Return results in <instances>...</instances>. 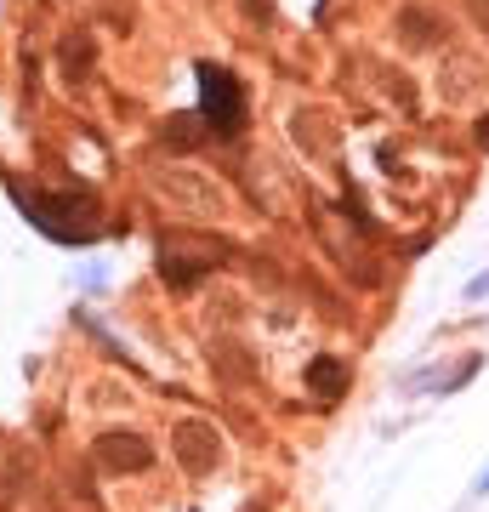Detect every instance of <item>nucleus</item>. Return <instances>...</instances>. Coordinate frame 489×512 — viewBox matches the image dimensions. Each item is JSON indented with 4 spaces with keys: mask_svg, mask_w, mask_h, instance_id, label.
I'll use <instances>...</instances> for the list:
<instances>
[{
    "mask_svg": "<svg viewBox=\"0 0 489 512\" xmlns=\"http://www.w3.org/2000/svg\"><path fill=\"white\" fill-rule=\"evenodd\" d=\"M472 6V18H478V29H489V0H467Z\"/></svg>",
    "mask_w": 489,
    "mask_h": 512,
    "instance_id": "nucleus-9",
    "label": "nucleus"
},
{
    "mask_svg": "<svg viewBox=\"0 0 489 512\" xmlns=\"http://www.w3.org/2000/svg\"><path fill=\"white\" fill-rule=\"evenodd\" d=\"M200 92H205V126L211 131H239L245 126V92L228 69H200Z\"/></svg>",
    "mask_w": 489,
    "mask_h": 512,
    "instance_id": "nucleus-2",
    "label": "nucleus"
},
{
    "mask_svg": "<svg viewBox=\"0 0 489 512\" xmlns=\"http://www.w3.org/2000/svg\"><path fill=\"white\" fill-rule=\"evenodd\" d=\"M165 143L194 148V143H200V120H188V114H177V120H165Z\"/></svg>",
    "mask_w": 489,
    "mask_h": 512,
    "instance_id": "nucleus-7",
    "label": "nucleus"
},
{
    "mask_svg": "<svg viewBox=\"0 0 489 512\" xmlns=\"http://www.w3.org/2000/svg\"><path fill=\"white\" fill-rule=\"evenodd\" d=\"M200 177H182V171H171V177H160V194L165 200H182L194 205V211H217V188H194Z\"/></svg>",
    "mask_w": 489,
    "mask_h": 512,
    "instance_id": "nucleus-5",
    "label": "nucleus"
},
{
    "mask_svg": "<svg viewBox=\"0 0 489 512\" xmlns=\"http://www.w3.org/2000/svg\"><path fill=\"white\" fill-rule=\"evenodd\" d=\"M18 205L52 239H91V234H97V205H91V200H40V194L18 188Z\"/></svg>",
    "mask_w": 489,
    "mask_h": 512,
    "instance_id": "nucleus-1",
    "label": "nucleus"
},
{
    "mask_svg": "<svg viewBox=\"0 0 489 512\" xmlns=\"http://www.w3.org/2000/svg\"><path fill=\"white\" fill-rule=\"evenodd\" d=\"M478 143H484V148H489V120H478Z\"/></svg>",
    "mask_w": 489,
    "mask_h": 512,
    "instance_id": "nucleus-10",
    "label": "nucleus"
},
{
    "mask_svg": "<svg viewBox=\"0 0 489 512\" xmlns=\"http://www.w3.org/2000/svg\"><path fill=\"white\" fill-rule=\"evenodd\" d=\"M308 387L319 393V399H342V393H347V365H342V359H313V365H308Z\"/></svg>",
    "mask_w": 489,
    "mask_h": 512,
    "instance_id": "nucleus-6",
    "label": "nucleus"
},
{
    "mask_svg": "<svg viewBox=\"0 0 489 512\" xmlns=\"http://www.w3.org/2000/svg\"><path fill=\"white\" fill-rule=\"evenodd\" d=\"M91 456H97L103 473H148L154 467V450L137 433H103V439L91 444Z\"/></svg>",
    "mask_w": 489,
    "mask_h": 512,
    "instance_id": "nucleus-3",
    "label": "nucleus"
},
{
    "mask_svg": "<svg viewBox=\"0 0 489 512\" xmlns=\"http://www.w3.org/2000/svg\"><path fill=\"white\" fill-rule=\"evenodd\" d=\"M171 444H177V461L188 467V473H211V467L222 461V439H217L211 421H182Z\"/></svg>",
    "mask_w": 489,
    "mask_h": 512,
    "instance_id": "nucleus-4",
    "label": "nucleus"
},
{
    "mask_svg": "<svg viewBox=\"0 0 489 512\" xmlns=\"http://www.w3.org/2000/svg\"><path fill=\"white\" fill-rule=\"evenodd\" d=\"M63 63H69V69H91V40L86 35H69V40H63Z\"/></svg>",
    "mask_w": 489,
    "mask_h": 512,
    "instance_id": "nucleus-8",
    "label": "nucleus"
}]
</instances>
